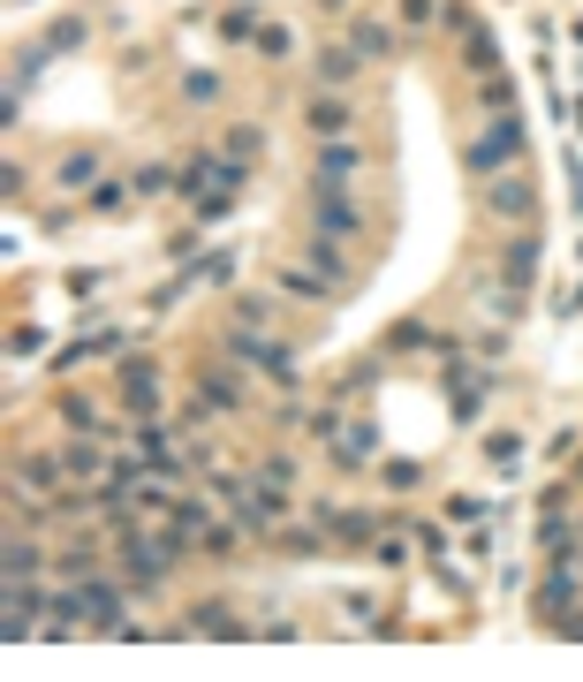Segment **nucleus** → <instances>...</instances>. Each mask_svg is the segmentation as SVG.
I'll return each instance as SVG.
<instances>
[{
  "label": "nucleus",
  "mask_w": 583,
  "mask_h": 682,
  "mask_svg": "<svg viewBox=\"0 0 583 682\" xmlns=\"http://www.w3.org/2000/svg\"><path fill=\"white\" fill-rule=\"evenodd\" d=\"M462 69H470V76H493V69H500V46H493V31H470V46H462Z\"/></svg>",
  "instance_id": "aec40b11"
},
{
  "label": "nucleus",
  "mask_w": 583,
  "mask_h": 682,
  "mask_svg": "<svg viewBox=\"0 0 583 682\" xmlns=\"http://www.w3.org/2000/svg\"><path fill=\"white\" fill-rule=\"evenodd\" d=\"M311 220H318V235H333V243H356V235H364V212L349 205V190H311Z\"/></svg>",
  "instance_id": "0eeeda50"
},
{
  "label": "nucleus",
  "mask_w": 583,
  "mask_h": 682,
  "mask_svg": "<svg viewBox=\"0 0 583 682\" xmlns=\"http://www.w3.org/2000/svg\"><path fill=\"white\" fill-rule=\"evenodd\" d=\"M228 356L251 364V372H266L274 387H295V379H303V372H295V349L289 341H266V327H228Z\"/></svg>",
  "instance_id": "f03ea898"
},
{
  "label": "nucleus",
  "mask_w": 583,
  "mask_h": 682,
  "mask_svg": "<svg viewBox=\"0 0 583 682\" xmlns=\"http://www.w3.org/2000/svg\"><path fill=\"white\" fill-rule=\"evenodd\" d=\"M311 273H326L333 289H349V266H341V251H333V235H318V243H311Z\"/></svg>",
  "instance_id": "b1692460"
},
{
  "label": "nucleus",
  "mask_w": 583,
  "mask_h": 682,
  "mask_svg": "<svg viewBox=\"0 0 583 682\" xmlns=\"http://www.w3.org/2000/svg\"><path fill=\"white\" fill-rule=\"evenodd\" d=\"M402 23H433V0H402Z\"/></svg>",
  "instance_id": "58836bf2"
},
{
  "label": "nucleus",
  "mask_w": 583,
  "mask_h": 682,
  "mask_svg": "<svg viewBox=\"0 0 583 682\" xmlns=\"http://www.w3.org/2000/svg\"><path fill=\"white\" fill-rule=\"evenodd\" d=\"M182 553H190V538H182L174 523H167V531H130V538H122V576L151 592V584H159V576H167Z\"/></svg>",
  "instance_id": "f257e3e1"
},
{
  "label": "nucleus",
  "mask_w": 583,
  "mask_h": 682,
  "mask_svg": "<svg viewBox=\"0 0 583 682\" xmlns=\"http://www.w3.org/2000/svg\"><path fill=\"white\" fill-rule=\"evenodd\" d=\"M538 258H546V235H538V228H515V235L500 243V281L523 296V289L538 281Z\"/></svg>",
  "instance_id": "20e7f679"
},
{
  "label": "nucleus",
  "mask_w": 583,
  "mask_h": 682,
  "mask_svg": "<svg viewBox=\"0 0 583 682\" xmlns=\"http://www.w3.org/2000/svg\"><path fill=\"white\" fill-rule=\"evenodd\" d=\"M349 46H356V61H387V53H394V31H387L379 15H364V23L349 31Z\"/></svg>",
  "instance_id": "2eb2a0df"
},
{
  "label": "nucleus",
  "mask_w": 583,
  "mask_h": 682,
  "mask_svg": "<svg viewBox=\"0 0 583 682\" xmlns=\"http://www.w3.org/2000/svg\"><path fill=\"white\" fill-rule=\"evenodd\" d=\"M174 630H182V637H228V645H235V637H251V622H243L228 599H190V614H182Z\"/></svg>",
  "instance_id": "39448f33"
},
{
  "label": "nucleus",
  "mask_w": 583,
  "mask_h": 682,
  "mask_svg": "<svg viewBox=\"0 0 583 682\" xmlns=\"http://www.w3.org/2000/svg\"><path fill=\"white\" fill-rule=\"evenodd\" d=\"M8 478H15V494H53V478H69V463L61 455H15Z\"/></svg>",
  "instance_id": "9d476101"
},
{
  "label": "nucleus",
  "mask_w": 583,
  "mask_h": 682,
  "mask_svg": "<svg viewBox=\"0 0 583 682\" xmlns=\"http://www.w3.org/2000/svg\"><path fill=\"white\" fill-rule=\"evenodd\" d=\"M281 289H289V296H303V304H326V281H318V273H303V266H295V273H281Z\"/></svg>",
  "instance_id": "2f4dec72"
},
{
  "label": "nucleus",
  "mask_w": 583,
  "mask_h": 682,
  "mask_svg": "<svg viewBox=\"0 0 583 682\" xmlns=\"http://www.w3.org/2000/svg\"><path fill=\"white\" fill-rule=\"evenodd\" d=\"M197 553H212V561H235V553H243V546H235V531H220V523H212V531H205V538H197Z\"/></svg>",
  "instance_id": "c9c22d12"
},
{
  "label": "nucleus",
  "mask_w": 583,
  "mask_h": 682,
  "mask_svg": "<svg viewBox=\"0 0 583 682\" xmlns=\"http://www.w3.org/2000/svg\"><path fill=\"white\" fill-rule=\"evenodd\" d=\"M485 455H493V463H515V455H523V440H515V433H493V440H485Z\"/></svg>",
  "instance_id": "e433bc0d"
},
{
  "label": "nucleus",
  "mask_w": 583,
  "mask_h": 682,
  "mask_svg": "<svg viewBox=\"0 0 583 682\" xmlns=\"http://www.w3.org/2000/svg\"><path fill=\"white\" fill-rule=\"evenodd\" d=\"M84 182H99V160L92 153H69L61 160V190H84Z\"/></svg>",
  "instance_id": "c85d7f7f"
},
{
  "label": "nucleus",
  "mask_w": 583,
  "mask_h": 682,
  "mask_svg": "<svg viewBox=\"0 0 583 682\" xmlns=\"http://www.w3.org/2000/svg\"><path fill=\"white\" fill-rule=\"evenodd\" d=\"M61 463H69V478H99V471H107V455H99V440H92V433H76V440L61 448Z\"/></svg>",
  "instance_id": "a211bd4d"
},
{
  "label": "nucleus",
  "mask_w": 583,
  "mask_h": 682,
  "mask_svg": "<svg viewBox=\"0 0 583 682\" xmlns=\"http://www.w3.org/2000/svg\"><path fill=\"white\" fill-rule=\"evenodd\" d=\"M538 546L554 561H576V523H561V501H546V523H538Z\"/></svg>",
  "instance_id": "4468645a"
},
{
  "label": "nucleus",
  "mask_w": 583,
  "mask_h": 682,
  "mask_svg": "<svg viewBox=\"0 0 583 682\" xmlns=\"http://www.w3.org/2000/svg\"><path fill=\"white\" fill-rule=\"evenodd\" d=\"M167 523H174V531H182L190 546H197V538L212 531V515H205V501H174V509H167Z\"/></svg>",
  "instance_id": "5701e85b"
},
{
  "label": "nucleus",
  "mask_w": 583,
  "mask_h": 682,
  "mask_svg": "<svg viewBox=\"0 0 583 682\" xmlns=\"http://www.w3.org/2000/svg\"><path fill=\"white\" fill-rule=\"evenodd\" d=\"M228 153H235V160H258V153H266V122H235V130H228Z\"/></svg>",
  "instance_id": "a878e982"
},
{
  "label": "nucleus",
  "mask_w": 583,
  "mask_h": 682,
  "mask_svg": "<svg viewBox=\"0 0 583 682\" xmlns=\"http://www.w3.org/2000/svg\"><path fill=\"white\" fill-rule=\"evenodd\" d=\"M356 69H364V61H356V46H318V53H311V76H318V84H333V92H341Z\"/></svg>",
  "instance_id": "ddd939ff"
},
{
  "label": "nucleus",
  "mask_w": 583,
  "mask_h": 682,
  "mask_svg": "<svg viewBox=\"0 0 583 682\" xmlns=\"http://www.w3.org/2000/svg\"><path fill=\"white\" fill-rule=\"evenodd\" d=\"M485 212H493V220H515V228H531V212H538V190H531L523 174H493V182H485Z\"/></svg>",
  "instance_id": "423d86ee"
},
{
  "label": "nucleus",
  "mask_w": 583,
  "mask_h": 682,
  "mask_svg": "<svg viewBox=\"0 0 583 682\" xmlns=\"http://www.w3.org/2000/svg\"><path fill=\"white\" fill-rule=\"evenodd\" d=\"M0 569H8V584H15V576H38V569H46V546H38V538H8Z\"/></svg>",
  "instance_id": "6ab92c4d"
},
{
  "label": "nucleus",
  "mask_w": 583,
  "mask_h": 682,
  "mask_svg": "<svg viewBox=\"0 0 583 682\" xmlns=\"http://www.w3.org/2000/svg\"><path fill=\"white\" fill-rule=\"evenodd\" d=\"M197 402H205V410H235L243 394H235V379H228V372H197Z\"/></svg>",
  "instance_id": "4be33fe9"
},
{
  "label": "nucleus",
  "mask_w": 583,
  "mask_h": 682,
  "mask_svg": "<svg viewBox=\"0 0 583 682\" xmlns=\"http://www.w3.org/2000/svg\"><path fill=\"white\" fill-rule=\"evenodd\" d=\"M235 327H274V296H243L235 304Z\"/></svg>",
  "instance_id": "f704fd0d"
},
{
  "label": "nucleus",
  "mask_w": 583,
  "mask_h": 682,
  "mask_svg": "<svg viewBox=\"0 0 583 682\" xmlns=\"http://www.w3.org/2000/svg\"><path fill=\"white\" fill-rule=\"evenodd\" d=\"M130 190H137V182H92V212H122Z\"/></svg>",
  "instance_id": "72a5a7b5"
},
{
  "label": "nucleus",
  "mask_w": 583,
  "mask_h": 682,
  "mask_svg": "<svg viewBox=\"0 0 583 682\" xmlns=\"http://www.w3.org/2000/svg\"><path fill=\"white\" fill-rule=\"evenodd\" d=\"M303 130L326 145V137H349V130H356V114H349V99H326V92H318V99L303 107Z\"/></svg>",
  "instance_id": "1a4fd4ad"
},
{
  "label": "nucleus",
  "mask_w": 583,
  "mask_h": 682,
  "mask_svg": "<svg viewBox=\"0 0 583 682\" xmlns=\"http://www.w3.org/2000/svg\"><path fill=\"white\" fill-rule=\"evenodd\" d=\"M84 38H92V23H84V15H61V23L46 31V46H53V53H76Z\"/></svg>",
  "instance_id": "393cba45"
},
{
  "label": "nucleus",
  "mask_w": 583,
  "mask_h": 682,
  "mask_svg": "<svg viewBox=\"0 0 583 682\" xmlns=\"http://www.w3.org/2000/svg\"><path fill=\"white\" fill-rule=\"evenodd\" d=\"M130 182H137V197H167V190H182V174H174V168H159V160H151V168H137Z\"/></svg>",
  "instance_id": "bb28decb"
},
{
  "label": "nucleus",
  "mask_w": 583,
  "mask_h": 682,
  "mask_svg": "<svg viewBox=\"0 0 583 682\" xmlns=\"http://www.w3.org/2000/svg\"><path fill=\"white\" fill-rule=\"evenodd\" d=\"M576 599H583L576 569H569V561H554V569H546V584H538V607H546V622H561V607H576Z\"/></svg>",
  "instance_id": "f8f14e48"
},
{
  "label": "nucleus",
  "mask_w": 583,
  "mask_h": 682,
  "mask_svg": "<svg viewBox=\"0 0 583 682\" xmlns=\"http://www.w3.org/2000/svg\"><path fill=\"white\" fill-rule=\"evenodd\" d=\"M364 168V153L349 145V137H326L318 145V174H311V190H349V174Z\"/></svg>",
  "instance_id": "6e6552de"
},
{
  "label": "nucleus",
  "mask_w": 583,
  "mask_h": 682,
  "mask_svg": "<svg viewBox=\"0 0 583 682\" xmlns=\"http://www.w3.org/2000/svg\"><path fill=\"white\" fill-rule=\"evenodd\" d=\"M477 107H485V114H515V84H508L500 69H493V76H477Z\"/></svg>",
  "instance_id": "412c9836"
},
{
  "label": "nucleus",
  "mask_w": 583,
  "mask_h": 682,
  "mask_svg": "<svg viewBox=\"0 0 583 682\" xmlns=\"http://www.w3.org/2000/svg\"><path fill=\"white\" fill-rule=\"evenodd\" d=\"M258 53H266V61H289V53H295L289 23H266V31H258Z\"/></svg>",
  "instance_id": "7c9ffc66"
},
{
  "label": "nucleus",
  "mask_w": 583,
  "mask_h": 682,
  "mask_svg": "<svg viewBox=\"0 0 583 682\" xmlns=\"http://www.w3.org/2000/svg\"><path fill=\"white\" fill-rule=\"evenodd\" d=\"M61 576L76 584V576H99V553L92 546H61Z\"/></svg>",
  "instance_id": "c756f323"
},
{
  "label": "nucleus",
  "mask_w": 583,
  "mask_h": 682,
  "mask_svg": "<svg viewBox=\"0 0 583 682\" xmlns=\"http://www.w3.org/2000/svg\"><path fill=\"white\" fill-rule=\"evenodd\" d=\"M31 630H38V614H15V607H8V622H0V637H8V645H23Z\"/></svg>",
  "instance_id": "4c0bfd02"
},
{
  "label": "nucleus",
  "mask_w": 583,
  "mask_h": 682,
  "mask_svg": "<svg viewBox=\"0 0 583 682\" xmlns=\"http://www.w3.org/2000/svg\"><path fill=\"white\" fill-rule=\"evenodd\" d=\"M220 31H228V38H251V31H258V8H251V0H235V8L220 15Z\"/></svg>",
  "instance_id": "473e14b6"
},
{
  "label": "nucleus",
  "mask_w": 583,
  "mask_h": 682,
  "mask_svg": "<svg viewBox=\"0 0 583 682\" xmlns=\"http://www.w3.org/2000/svg\"><path fill=\"white\" fill-rule=\"evenodd\" d=\"M122 402H130V410H159V364H151V356H130V364H122Z\"/></svg>",
  "instance_id": "9b49d317"
},
{
  "label": "nucleus",
  "mask_w": 583,
  "mask_h": 682,
  "mask_svg": "<svg viewBox=\"0 0 583 682\" xmlns=\"http://www.w3.org/2000/svg\"><path fill=\"white\" fill-rule=\"evenodd\" d=\"M372 448H379V425H372V417H349V433L333 440V455H341V463H364Z\"/></svg>",
  "instance_id": "f3484780"
},
{
  "label": "nucleus",
  "mask_w": 583,
  "mask_h": 682,
  "mask_svg": "<svg viewBox=\"0 0 583 682\" xmlns=\"http://www.w3.org/2000/svg\"><path fill=\"white\" fill-rule=\"evenodd\" d=\"M46 61H53V46H23V53H15V69H8V92L23 99V92L46 76Z\"/></svg>",
  "instance_id": "dca6fc26"
},
{
  "label": "nucleus",
  "mask_w": 583,
  "mask_h": 682,
  "mask_svg": "<svg viewBox=\"0 0 583 682\" xmlns=\"http://www.w3.org/2000/svg\"><path fill=\"white\" fill-rule=\"evenodd\" d=\"M182 99H190V107H212V99H220V76H212V69H190V76H182Z\"/></svg>",
  "instance_id": "cd10ccee"
},
{
  "label": "nucleus",
  "mask_w": 583,
  "mask_h": 682,
  "mask_svg": "<svg viewBox=\"0 0 583 682\" xmlns=\"http://www.w3.org/2000/svg\"><path fill=\"white\" fill-rule=\"evenodd\" d=\"M515 160H523V122H515V114H493V122H485V137H477V145L462 153V168L477 174V182L508 174Z\"/></svg>",
  "instance_id": "7ed1b4c3"
}]
</instances>
